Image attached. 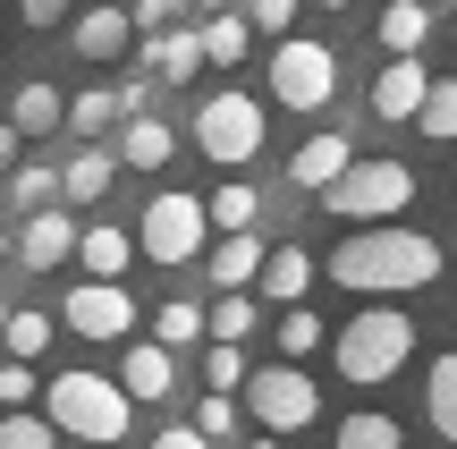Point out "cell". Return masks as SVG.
Returning a JSON list of instances; mask_svg holds the SVG:
<instances>
[{
  "label": "cell",
  "instance_id": "1",
  "mask_svg": "<svg viewBox=\"0 0 457 449\" xmlns=\"http://www.w3.org/2000/svg\"><path fill=\"white\" fill-rule=\"evenodd\" d=\"M441 271H449L441 237L398 229V220H364L356 237L330 246V280L356 288V297H407V288H432Z\"/></svg>",
  "mask_w": 457,
  "mask_h": 449
},
{
  "label": "cell",
  "instance_id": "2",
  "mask_svg": "<svg viewBox=\"0 0 457 449\" xmlns=\"http://www.w3.org/2000/svg\"><path fill=\"white\" fill-rule=\"evenodd\" d=\"M407 356H415V322L398 314V305H364V314L330 339V365H339V382H356V390L398 382V373H407Z\"/></svg>",
  "mask_w": 457,
  "mask_h": 449
},
{
  "label": "cell",
  "instance_id": "3",
  "mask_svg": "<svg viewBox=\"0 0 457 449\" xmlns=\"http://www.w3.org/2000/svg\"><path fill=\"white\" fill-rule=\"evenodd\" d=\"M128 390L111 382V373H51L43 382V416L60 424V441H94V449H111V441H128Z\"/></svg>",
  "mask_w": 457,
  "mask_h": 449
},
{
  "label": "cell",
  "instance_id": "4",
  "mask_svg": "<svg viewBox=\"0 0 457 449\" xmlns=\"http://www.w3.org/2000/svg\"><path fill=\"white\" fill-rule=\"evenodd\" d=\"M415 204V170L407 162H347L339 179L322 187V212L347 220V229H364V220H398Z\"/></svg>",
  "mask_w": 457,
  "mask_h": 449
},
{
  "label": "cell",
  "instance_id": "5",
  "mask_svg": "<svg viewBox=\"0 0 457 449\" xmlns=\"http://www.w3.org/2000/svg\"><path fill=\"white\" fill-rule=\"evenodd\" d=\"M204 237H212V212H204V195H187V187H162V195L145 204V220H136V254H153V263H195Z\"/></svg>",
  "mask_w": 457,
  "mask_h": 449
},
{
  "label": "cell",
  "instance_id": "6",
  "mask_svg": "<svg viewBox=\"0 0 457 449\" xmlns=\"http://www.w3.org/2000/svg\"><path fill=\"white\" fill-rule=\"evenodd\" d=\"M339 94V51L313 43V34H279L271 51V102L279 111H330Z\"/></svg>",
  "mask_w": 457,
  "mask_h": 449
},
{
  "label": "cell",
  "instance_id": "7",
  "mask_svg": "<svg viewBox=\"0 0 457 449\" xmlns=\"http://www.w3.org/2000/svg\"><path fill=\"white\" fill-rule=\"evenodd\" d=\"M195 153L204 162H220V170H245L262 153V102L254 94H212V102H195Z\"/></svg>",
  "mask_w": 457,
  "mask_h": 449
},
{
  "label": "cell",
  "instance_id": "8",
  "mask_svg": "<svg viewBox=\"0 0 457 449\" xmlns=\"http://www.w3.org/2000/svg\"><path fill=\"white\" fill-rule=\"evenodd\" d=\"M245 416L262 424V433H305L313 416H322V390H313V373L305 365H262V373H245Z\"/></svg>",
  "mask_w": 457,
  "mask_h": 449
},
{
  "label": "cell",
  "instance_id": "9",
  "mask_svg": "<svg viewBox=\"0 0 457 449\" xmlns=\"http://www.w3.org/2000/svg\"><path fill=\"white\" fill-rule=\"evenodd\" d=\"M60 322H68L77 339H128V331H136V297H128L119 280H77V288L60 297Z\"/></svg>",
  "mask_w": 457,
  "mask_h": 449
},
{
  "label": "cell",
  "instance_id": "10",
  "mask_svg": "<svg viewBox=\"0 0 457 449\" xmlns=\"http://www.w3.org/2000/svg\"><path fill=\"white\" fill-rule=\"evenodd\" d=\"M9 254H17V263H26V271H60L68 254H77V220H68L60 204H43V212H26V220H17Z\"/></svg>",
  "mask_w": 457,
  "mask_h": 449
},
{
  "label": "cell",
  "instance_id": "11",
  "mask_svg": "<svg viewBox=\"0 0 457 449\" xmlns=\"http://www.w3.org/2000/svg\"><path fill=\"white\" fill-rule=\"evenodd\" d=\"M119 390H128L136 407H162L170 390H179V348H162V339H136L128 365H119Z\"/></svg>",
  "mask_w": 457,
  "mask_h": 449
},
{
  "label": "cell",
  "instance_id": "12",
  "mask_svg": "<svg viewBox=\"0 0 457 449\" xmlns=\"http://www.w3.org/2000/svg\"><path fill=\"white\" fill-rule=\"evenodd\" d=\"M68 43H77V60H119V51L136 43V26H128L119 0H94V9L68 17Z\"/></svg>",
  "mask_w": 457,
  "mask_h": 449
},
{
  "label": "cell",
  "instance_id": "13",
  "mask_svg": "<svg viewBox=\"0 0 457 449\" xmlns=\"http://www.w3.org/2000/svg\"><path fill=\"white\" fill-rule=\"evenodd\" d=\"M424 94H432L424 60H415V51H398V60L373 77V119H415V111H424Z\"/></svg>",
  "mask_w": 457,
  "mask_h": 449
},
{
  "label": "cell",
  "instance_id": "14",
  "mask_svg": "<svg viewBox=\"0 0 457 449\" xmlns=\"http://www.w3.org/2000/svg\"><path fill=\"white\" fill-rule=\"evenodd\" d=\"M170 153H179L170 119H153V111H128V119H119V170H170Z\"/></svg>",
  "mask_w": 457,
  "mask_h": 449
},
{
  "label": "cell",
  "instance_id": "15",
  "mask_svg": "<svg viewBox=\"0 0 457 449\" xmlns=\"http://www.w3.org/2000/svg\"><path fill=\"white\" fill-rule=\"evenodd\" d=\"M347 162H356V145H347L339 128H322V136H305V145L288 153V187H313V195H322V187L339 179Z\"/></svg>",
  "mask_w": 457,
  "mask_h": 449
},
{
  "label": "cell",
  "instance_id": "16",
  "mask_svg": "<svg viewBox=\"0 0 457 449\" xmlns=\"http://www.w3.org/2000/svg\"><path fill=\"white\" fill-rule=\"evenodd\" d=\"M145 68H153V85H187L204 68V34L195 26H162V34H145Z\"/></svg>",
  "mask_w": 457,
  "mask_h": 449
},
{
  "label": "cell",
  "instance_id": "17",
  "mask_svg": "<svg viewBox=\"0 0 457 449\" xmlns=\"http://www.w3.org/2000/svg\"><path fill=\"white\" fill-rule=\"evenodd\" d=\"M262 237L254 229H220V246H204V271H212V288H254V271H262Z\"/></svg>",
  "mask_w": 457,
  "mask_h": 449
},
{
  "label": "cell",
  "instance_id": "18",
  "mask_svg": "<svg viewBox=\"0 0 457 449\" xmlns=\"http://www.w3.org/2000/svg\"><path fill=\"white\" fill-rule=\"evenodd\" d=\"M9 128L17 136H60L68 128V94H60V85H43V77H26L9 94Z\"/></svg>",
  "mask_w": 457,
  "mask_h": 449
},
{
  "label": "cell",
  "instance_id": "19",
  "mask_svg": "<svg viewBox=\"0 0 457 449\" xmlns=\"http://www.w3.org/2000/svg\"><path fill=\"white\" fill-rule=\"evenodd\" d=\"M254 288H262V305H305L313 254L305 246H271V254H262V271H254Z\"/></svg>",
  "mask_w": 457,
  "mask_h": 449
},
{
  "label": "cell",
  "instance_id": "20",
  "mask_svg": "<svg viewBox=\"0 0 457 449\" xmlns=\"http://www.w3.org/2000/svg\"><path fill=\"white\" fill-rule=\"evenodd\" d=\"M77 263H85V280H128L136 237H128V229H111V220H94V229H77Z\"/></svg>",
  "mask_w": 457,
  "mask_h": 449
},
{
  "label": "cell",
  "instance_id": "21",
  "mask_svg": "<svg viewBox=\"0 0 457 449\" xmlns=\"http://www.w3.org/2000/svg\"><path fill=\"white\" fill-rule=\"evenodd\" d=\"M111 179H119V153H102V145L68 153V170H60V204H102V195H111Z\"/></svg>",
  "mask_w": 457,
  "mask_h": 449
},
{
  "label": "cell",
  "instance_id": "22",
  "mask_svg": "<svg viewBox=\"0 0 457 449\" xmlns=\"http://www.w3.org/2000/svg\"><path fill=\"white\" fill-rule=\"evenodd\" d=\"M424 416H432V433H441V441H457V348L432 356V373H424Z\"/></svg>",
  "mask_w": 457,
  "mask_h": 449
},
{
  "label": "cell",
  "instance_id": "23",
  "mask_svg": "<svg viewBox=\"0 0 457 449\" xmlns=\"http://www.w3.org/2000/svg\"><path fill=\"white\" fill-rule=\"evenodd\" d=\"M195 34H204V60H212V68H237V60H245V43H254V26H245L237 9H212Z\"/></svg>",
  "mask_w": 457,
  "mask_h": 449
},
{
  "label": "cell",
  "instance_id": "24",
  "mask_svg": "<svg viewBox=\"0 0 457 449\" xmlns=\"http://www.w3.org/2000/svg\"><path fill=\"white\" fill-rule=\"evenodd\" d=\"M51 322H60V314H34V305H9V322H0V348L34 365V356L51 348Z\"/></svg>",
  "mask_w": 457,
  "mask_h": 449
},
{
  "label": "cell",
  "instance_id": "25",
  "mask_svg": "<svg viewBox=\"0 0 457 449\" xmlns=\"http://www.w3.org/2000/svg\"><path fill=\"white\" fill-rule=\"evenodd\" d=\"M424 34H432L424 0H390V9H381V43H390V51H424Z\"/></svg>",
  "mask_w": 457,
  "mask_h": 449
},
{
  "label": "cell",
  "instance_id": "26",
  "mask_svg": "<svg viewBox=\"0 0 457 449\" xmlns=\"http://www.w3.org/2000/svg\"><path fill=\"white\" fill-rule=\"evenodd\" d=\"M119 119H128V111H119L111 85H85V94H68V128H77V136H102V128H119Z\"/></svg>",
  "mask_w": 457,
  "mask_h": 449
},
{
  "label": "cell",
  "instance_id": "27",
  "mask_svg": "<svg viewBox=\"0 0 457 449\" xmlns=\"http://www.w3.org/2000/svg\"><path fill=\"white\" fill-rule=\"evenodd\" d=\"M204 212H212V229H254V220H262V195L228 179V187H212V195H204Z\"/></svg>",
  "mask_w": 457,
  "mask_h": 449
},
{
  "label": "cell",
  "instance_id": "28",
  "mask_svg": "<svg viewBox=\"0 0 457 449\" xmlns=\"http://www.w3.org/2000/svg\"><path fill=\"white\" fill-rule=\"evenodd\" d=\"M0 449H60V424L34 407H0Z\"/></svg>",
  "mask_w": 457,
  "mask_h": 449
},
{
  "label": "cell",
  "instance_id": "29",
  "mask_svg": "<svg viewBox=\"0 0 457 449\" xmlns=\"http://www.w3.org/2000/svg\"><path fill=\"white\" fill-rule=\"evenodd\" d=\"M415 128L432 136V145H457V77H432L424 111H415Z\"/></svg>",
  "mask_w": 457,
  "mask_h": 449
},
{
  "label": "cell",
  "instance_id": "30",
  "mask_svg": "<svg viewBox=\"0 0 457 449\" xmlns=\"http://www.w3.org/2000/svg\"><path fill=\"white\" fill-rule=\"evenodd\" d=\"M279 356H288V365H305L313 348H322V314H305V305H279Z\"/></svg>",
  "mask_w": 457,
  "mask_h": 449
},
{
  "label": "cell",
  "instance_id": "31",
  "mask_svg": "<svg viewBox=\"0 0 457 449\" xmlns=\"http://www.w3.org/2000/svg\"><path fill=\"white\" fill-rule=\"evenodd\" d=\"M9 204H17V212H43V204H60V170L17 162V170H9Z\"/></svg>",
  "mask_w": 457,
  "mask_h": 449
},
{
  "label": "cell",
  "instance_id": "32",
  "mask_svg": "<svg viewBox=\"0 0 457 449\" xmlns=\"http://www.w3.org/2000/svg\"><path fill=\"white\" fill-rule=\"evenodd\" d=\"M245 331H254V297L220 288V305H204V339H245Z\"/></svg>",
  "mask_w": 457,
  "mask_h": 449
},
{
  "label": "cell",
  "instance_id": "33",
  "mask_svg": "<svg viewBox=\"0 0 457 449\" xmlns=\"http://www.w3.org/2000/svg\"><path fill=\"white\" fill-rule=\"evenodd\" d=\"M153 339H162V348H195V339H204V305L170 297L162 314H153Z\"/></svg>",
  "mask_w": 457,
  "mask_h": 449
},
{
  "label": "cell",
  "instance_id": "34",
  "mask_svg": "<svg viewBox=\"0 0 457 449\" xmlns=\"http://www.w3.org/2000/svg\"><path fill=\"white\" fill-rule=\"evenodd\" d=\"M245 373H254V365H245L237 339H212V348H204V382H212V390H245Z\"/></svg>",
  "mask_w": 457,
  "mask_h": 449
},
{
  "label": "cell",
  "instance_id": "35",
  "mask_svg": "<svg viewBox=\"0 0 457 449\" xmlns=\"http://www.w3.org/2000/svg\"><path fill=\"white\" fill-rule=\"evenodd\" d=\"M339 449H398V416H339Z\"/></svg>",
  "mask_w": 457,
  "mask_h": 449
},
{
  "label": "cell",
  "instance_id": "36",
  "mask_svg": "<svg viewBox=\"0 0 457 449\" xmlns=\"http://www.w3.org/2000/svg\"><path fill=\"white\" fill-rule=\"evenodd\" d=\"M43 399V373L26 365V356H9V365H0V407H34Z\"/></svg>",
  "mask_w": 457,
  "mask_h": 449
},
{
  "label": "cell",
  "instance_id": "37",
  "mask_svg": "<svg viewBox=\"0 0 457 449\" xmlns=\"http://www.w3.org/2000/svg\"><path fill=\"white\" fill-rule=\"evenodd\" d=\"M195 433L204 441H237V399H228V390H212V399L195 407Z\"/></svg>",
  "mask_w": 457,
  "mask_h": 449
},
{
  "label": "cell",
  "instance_id": "38",
  "mask_svg": "<svg viewBox=\"0 0 457 449\" xmlns=\"http://www.w3.org/2000/svg\"><path fill=\"white\" fill-rule=\"evenodd\" d=\"M245 26H254V34H288L296 26V0H245Z\"/></svg>",
  "mask_w": 457,
  "mask_h": 449
},
{
  "label": "cell",
  "instance_id": "39",
  "mask_svg": "<svg viewBox=\"0 0 457 449\" xmlns=\"http://www.w3.org/2000/svg\"><path fill=\"white\" fill-rule=\"evenodd\" d=\"M17 17H26L34 34H51V26H68V17H77V0H17Z\"/></svg>",
  "mask_w": 457,
  "mask_h": 449
},
{
  "label": "cell",
  "instance_id": "40",
  "mask_svg": "<svg viewBox=\"0 0 457 449\" xmlns=\"http://www.w3.org/2000/svg\"><path fill=\"white\" fill-rule=\"evenodd\" d=\"M128 26H136V34H162V26H170V0H136Z\"/></svg>",
  "mask_w": 457,
  "mask_h": 449
},
{
  "label": "cell",
  "instance_id": "41",
  "mask_svg": "<svg viewBox=\"0 0 457 449\" xmlns=\"http://www.w3.org/2000/svg\"><path fill=\"white\" fill-rule=\"evenodd\" d=\"M153 449H220V441H204V433H195V424H170V433H162V441H153Z\"/></svg>",
  "mask_w": 457,
  "mask_h": 449
},
{
  "label": "cell",
  "instance_id": "42",
  "mask_svg": "<svg viewBox=\"0 0 457 449\" xmlns=\"http://www.w3.org/2000/svg\"><path fill=\"white\" fill-rule=\"evenodd\" d=\"M17 153H26V136H17L9 119H0V179H9V170H17Z\"/></svg>",
  "mask_w": 457,
  "mask_h": 449
},
{
  "label": "cell",
  "instance_id": "43",
  "mask_svg": "<svg viewBox=\"0 0 457 449\" xmlns=\"http://www.w3.org/2000/svg\"><path fill=\"white\" fill-rule=\"evenodd\" d=\"M245 449H288V433H271V441H245Z\"/></svg>",
  "mask_w": 457,
  "mask_h": 449
},
{
  "label": "cell",
  "instance_id": "44",
  "mask_svg": "<svg viewBox=\"0 0 457 449\" xmlns=\"http://www.w3.org/2000/svg\"><path fill=\"white\" fill-rule=\"evenodd\" d=\"M0 322H9V297H0Z\"/></svg>",
  "mask_w": 457,
  "mask_h": 449
},
{
  "label": "cell",
  "instance_id": "45",
  "mask_svg": "<svg viewBox=\"0 0 457 449\" xmlns=\"http://www.w3.org/2000/svg\"><path fill=\"white\" fill-rule=\"evenodd\" d=\"M322 9H347V0H322Z\"/></svg>",
  "mask_w": 457,
  "mask_h": 449
}]
</instances>
